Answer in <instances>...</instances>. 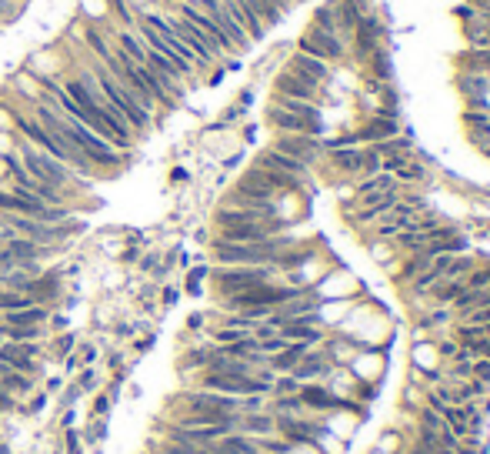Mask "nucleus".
Returning <instances> with one entry per match:
<instances>
[{
    "mask_svg": "<svg viewBox=\"0 0 490 454\" xmlns=\"http://www.w3.org/2000/svg\"><path fill=\"white\" fill-rule=\"evenodd\" d=\"M33 301L27 298V294H21V291H7L0 288V314H7V310H23L31 308Z\"/></svg>",
    "mask_w": 490,
    "mask_h": 454,
    "instance_id": "obj_28",
    "label": "nucleus"
},
{
    "mask_svg": "<svg viewBox=\"0 0 490 454\" xmlns=\"http://www.w3.org/2000/svg\"><path fill=\"white\" fill-rule=\"evenodd\" d=\"M310 351V344H300V341H290L283 351H277V355L267 357V367H271L273 374H290L297 364H300V357Z\"/></svg>",
    "mask_w": 490,
    "mask_h": 454,
    "instance_id": "obj_18",
    "label": "nucleus"
},
{
    "mask_svg": "<svg viewBox=\"0 0 490 454\" xmlns=\"http://www.w3.org/2000/svg\"><path fill=\"white\" fill-rule=\"evenodd\" d=\"M77 361H80V367H94V361H97V344H80L77 347Z\"/></svg>",
    "mask_w": 490,
    "mask_h": 454,
    "instance_id": "obj_38",
    "label": "nucleus"
},
{
    "mask_svg": "<svg viewBox=\"0 0 490 454\" xmlns=\"http://www.w3.org/2000/svg\"><path fill=\"white\" fill-rule=\"evenodd\" d=\"M110 408H114V398H110V391H107V394H97V398H94V404H90V418H107Z\"/></svg>",
    "mask_w": 490,
    "mask_h": 454,
    "instance_id": "obj_35",
    "label": "nucleus"
},
{
    "mask_svg": "<svg viewBox=\"0 0 490 454\" xmlns=\"http://www.w3.org/2000/svg\"><path fill=\"white\" fill-rule=\"evenodd\" d=\"M273 151H281V154L294 157L300 164L314 167L320 157H324V144H320V137H310V134H277L273 137Z\"/></svg>",
    "mask_w": 490,
    "mask_h": 454,
    "instance_id": "obj_6",
    "label": "nucleus"
},
{
    "mask_svg": "<svg viewBox=\"0 0 490 454\" xmlns=\"http://www.w3.org/2000/svg\"><path fill=\"white\" fill-rule=\"evenodd\" d=\"M237 431L261 441V438H271L277 434V418L271 411H254V414H237Z\"/></svg>",
    "mask_w": 490,
    "mask_h": 454,
    "instance_id": "obj_16",
    "label": "nucleus"
},
{
    "mask_svg": "<svg viewBox=\"0 0 490 454\" xmlns=\"http://www.w3.org/2000/svg\"><path fill=\"white\" fill-rule=\"evenodd\" d=\"M393 178H397V184H424L427 180V167L417 161V157H410V161H403L397 171H393Z\"/></svg>",
    "mask_w": 490,
    "mask_h": 454,
    "instance_id": "obj_23",
    "label": "nucleus"
},
{
    "mask_svg": "<svg viewBox=\"0 0 490 454\" xmlns=\"http://www.w3.org/2000/svg\"><path fill=\"white\" fill-rule=\"evenodd\" d=\"M167 21H170V27H174V33H177V37H180V40H184V44L190 47V50H194V57H197V67H200V70H204V67H210V64H214V60H220L217 47L210 44L207 37H204V33L197 31V27H194V23H190V21H184L180 13H167Z\"/></svg>",
    "mask_w": 490,
    "mask_h": 454,
    "instance_id": "obj_5",
    "label": "nucleus"
},
{
    "mask_svg": "<svg viewBox=\"0 0 490 454\" xmlns=\"http://www.w3.org/2000/svg\"><path fill=\"white\" fill-rule=\"evenodd\" d=\"M297 391H300V381L294 374H277L273 377L271 398H287V394H297Z\"/></svg>",
    "mask_w": 490,
    "mask_h": 454,
    "instance_id": "obj_29",
    "label": "nucleus"
},
{
    "mask_svg": "<svg viewBox=\"0 0 490 454\" xmlns=\"http://www.w3.org/2000/svg\"><path fill=\"white\" fill-rule=\"evenodd\" d=\"M457 90L467 100H487L490 97V77L487 74H457Z\"/></svg>",
    "mask_w": 490,
    "mask_h": 454,
    "instance_id": "obj_20",
    "label": "nucleus"
},
{
    "mask_svg": "<svg viewBox=\"0 0 490 454\" xmlns=\"http://www.w3.org/2000/svg\"><path fill=\"white\" fill-rule=\"evenodd\" d=\"M47 401H50V394H47V391H37V394H33V401H27V404H23V411H27V414H40V411L47 408Z\"/></svg>",
    "mask_w": 490,
    "mask_h": 454,
    "instance_id": "obj_40",
    "label": "nucleus"
},
{
    "mask_svg": "<svg viewBox=\"0 0 490 454\" xmlns=\"http://www.w3.org/2000/svg\"><path fill=\"white\" fill-rule=\"evenodd\" d=\"M254 164H257V167H267V171L290 174V178H297V180H307V178H310V167L300 164V161H294V157L281 154V151H273V147H263L261 154L254 157Z\"/></svg>",
    "mask_w": 490,
    "mask_h": 454,
    "instance_id": "obj_14",
    "label": "nucleus"
},
{
    "mask_svg": "<svg viewBox=\"0 0 490 454\" xmlns=\"http://www.w3.org/2000/svg\"><path fill=\"white\" fill-rule=\"evenodd\" d=\"M23 13V0H0V21L13 23Z\"/></svg>",
    "mask_w": 490,
    "mask_h": 454,
    "instance_id": "obj_33",
    "label": "nucleus"
},
{
    "mask_svg": "<svg viewBox=\"0 0 490 454\" xmlns=\"http://www.w3.org/2000/svg\"><path fill=\"white\" fill-rule=\"evenodd\" d=\"M310 27H317V31H327V33H340V23H337V11H334V4L317 7Z\"/></svg>",
    "mask_w": 490,
    "mask_h": 454,
    "instance_id": "obj_26",
    "label": "nucleus"
},
{
    "mask_svg": "<svg viewBox=\"0 0 490 454\" xmlns=\"http://www.w3.org/2000/svg\"><path fill=\"white\" fill-rule=\"evenodd\" d=\"M157 267H160V257H157V254H147L141 261V271H157Z\"/></svg>",
    "mask_w": 490,
    "mask_h": 454,
    "instance_id": "obj_48",
    "label": "nucleus"
},
{
    "mask_svg": "<svg viewBox=\"0 0 490 454\" xmlns=\"http://www.w3.org/2000/svg\"><path fill=\"white\" fill-rule=\"evenodd\" d=\"M97 381H100V377H97V367H84V371L77 374L74 384L84 391V394H90V391H97Z\"/></svg>",
    "mask_w": 490,
    "mask_h": 454,
    "instance_id": "obj_34",
    "label": "nucleus"
},
{
    "mask_svg": "<svg viewBox=\"0 0 490 454\" xmlns=\"http://www.w3.org/2000/svg\"><path fill=\"white\" fill-rule=\"evenodd\" d=\"M114 13L127 31H134L137 27V13H134V7H131V0H107V17Z\"/></svg>",
    "mask_w": 490,
    "mask_h": 454,
    "instance_id": "obj_27",
    "label": "nucleus"
},
{
    "mask_svg": "<svg viewBox=\"0 0 490 454\" xmlns=\"http://www.w3.org/2000/svg\"><path fill=\"white\" fill-rule=\"evenodd\" d=\"M87 70L94 74V80H97L100 94H104V97H107L110 104L117 107V114L124 117V121L131 124V131H134V134H147V131H151V127H153V114H151V111H143L141 104H137V97H134L131 90H127L117 77H114V74H110L107 67L100 64V60H90Z\"/></svg>",
    "mask_w": 490,
    "mask_h": 454,
    "instance_id": "obj_1",
    "label": "nucleus"
},
{
    "mask_svg": "<svg viewBox=\"0 0 490 454\" xmlns=\"http://www.w3.org/2000/svg\"><path fill=\"white\" fill-rule=\"evenodd\" d=\"M297 398H300V404L307 408V414H317V418L334 414V411L340 408V394H334L324 381H307V384H300Z\"/></svg>",
    "mask_w": 490,
    "mask_h": 454,
    "instance_id": "obj_10",
    "label": "nucleus"
},
{
    "mask_svg": "<svg viewBox=\"0 0 490 454\" xmlns=\"http://www.w3.org/2000/svg\"><path fill=\"white\" fill-rule=\"evenodd\" d=\"M297 50L307 57H317V60H324V64H340V60H347V40H344L340 33L317 31L310 23H307V31L300 33Z\"/></svg>",
    "mask_w": 490,
    "mask_h": 454,
    "instance_id": "obj_4",
    "label": "nucleus"
},
{
    "mask_svg": "<svg viewBox=\"0 0 490 454\" xmlns=\"http://www.w3.org/2000/svg\"><path fill=\"white\" fill-rule=\"evenodd\" d=\"M13 131V111L7 107V104H0V134Z\"/></svg>",
    "mask_w": 490,
    "mask_h": 454,
    "instance_id": "obj_42",
    "label": "nucleus"
},
{
    "mask_svg": "<svg viewBox=\"0 0 490 454\" xmlns=\"http://www.w3.org/2000/svg\"><path fill=\"white\" fill-rule=\"evenodd\" d=\"M374 454H383V451H377V448H374Z\"/></svg>",
    "mask_w": 490,
    "mask_h": 454,
    "instance_id": "obj_55",
    "label": "nucleus"
},
{
    "mask_svg": "<svg viewBox=\"0 0 490 454\" xmlns=\"http://www.w3.org/2000/svg\"><path fill=\"white\" fill-rule=\"evenodd\" d=\"M107 438V421H100V418H94V428H90L87 434H84V441L90 444V448H97L100 441Z\"/></svg>",
    "mask_w": 490,
    "mask_h": 454,
    "instance_id": "obj_36",
    "label": "nucleus"
},
{
    "mask_svg": "<svg viewBox=\"0 0 490 454\" xmlns=\"http://www.w3.org/2000/svg\"><path fill=\"white\" fill-rule=\"evenodd\" d=\"M84 44L90 47V50H94V57H97L100 64H104V60H110V54H114V44H110V37L104 31H100L97 23H87V27H84Z\"/></svg>",
    "mask_w": 490,
    "mask_h": 454,
    "instance_id": "obj_22",
    "label": "nucleus"
},
{
    "mask_svg": "<svg viewBox=\"0 0 490 454\" xmlns=\"http://www.w3.org/2000/svg\"><path fill=\"white\" fill-rule=\"evenodd\" d=\"M50 328H54V331H67V314H50Z\"/></svg>",
    "mask_w": 490,
    "mask_h": 454,
    "instance_id": "obj_47",
    "label": "nucleus"
},
{
    "mask_svg": "<svg viewBox=\"0 0 490 454\" xmlns=\"http://www.w3.org/2000/svg\"><path fill=\"white\" fill-rule=\"evenodd\" d=\"M17 411H23V408H21V401L0 388V418H4V414H17Z\"/></svg>",
    "mask_w": 490,
    "mask_h": 454,
    "instance_id": "obj_39",
    "label": "nucleus"
},
{
    "mask_svg": "<svg viewBox=\"0 0 490 454\" xmlns=\"http://www.w3.org/2000/svg\"><path fill=\"white\" fill-rule=\"evenodd\" d=\"M151 347H153V337H143V341L137 344V351H151Z\"/></svg>",
    "mask_w": 490,
    "mask_h": 454,
    "instance_id": "obj_53",
    "label": "nucleus"
},
{
    "mask_svg": "<svg viewBox=\"0 0 490 454\" xmlns=\"http://www.w3.org/2000/svg\"><path fill=\"white\" fill-rule=\"evenodd\" d=\"M220 4H224V11L234 17V23H237L240 31L251 37V44H254V40H261L263 33H267V27H263V23L257 21L251 11H247V4H244V0H220Z\"/></svg>",
    "mask_w": 490,
    "mask_h": 454,
    "instance_id": "obj_17",
    "label": "nucleus"
},
{
    "mask_svg": "<svg viewBox=\"0 0 490 454\" xmlns=\"http://www.w3.org/2000/svg\"><path fill=\"white\" fill-rule=\"evenodd\" d=\"M80 394H84V391H80V388H77V384H70V388H67L64 391V398H60V408H74V404H77V398H80Z\"/></svg>",
    "mask_w": 490,
    "mask_h": 454,
    "instance_id": "obj_43",
    "label": "nucleus"
},
{
    "mask_svg": "<svg viewBox=\"0 0 490 454\" xmlns=\"http://www.w3.org/2000/svg\"><path fill=\"white\" fill-rule=\"evenodd\" d=\"M17 237V231H13L11 224L4 221V214H0V244H7V241H13Z\"/></svg>",
    "mask_w": 490,
    "mask_h": 454,
    "instance_id": "obj_44",
    "label": "nucleus"
},
{
    "mask_svg": "<svg viewBox=\"0 0 490 454\" xmlns=\"http://www.w3.org/2000/svg\"><path fill=\"white\" fill-rule=\"evenodd\" d=\"M13 151L21 154L23 167H27V174H31L33 180L50 184V188H57V190H67V194H74V188L80 184V174H77L74 167H67L64 161H57V157L44 154L40 147L27 144V141H17Z\"/></svg>",
    "mask_w": 490,
    "mask_h": 454,
    "instance_id": "obj_2",
    "label": "nucleus"
},
{
    "mask_svg": "<svg viewBox=\"0 0 490 454\" xmlns=\"http://www.w3.org/2000/svg\"><path fill=\"white\" fill-rule=\"evenodd\" d=\"M224 454H263L261 451V444L254 441V438H247V434H240V431H230L224 434L220 441H214Z\"/></svg>",
    "mask_w": 490,
    "mask_h": 454,
    "instance_id": "obj_21",
    "label": "nucleus"
},
{
    "mask_svg": "<svg viewBox=\"0 0 490 454\" xmlns=\"http://www.w3.org/2000/svg\"><path fill=\"white\" fill-rule=\"evenodd\" d=\"M23 294H27L33 304H47V308H50V304L60 298V271H44L40 277L27 281Z\"/></svg>",
    "mask_w": 490,
    "mask_h": 454,
    "instance_id": "obj_15",
    "label": "nucleus"
},
{
    "mask_svg": "<svg viewBox=\"0 0 490 454\" xmlns=\"http://www.w3.org/2000/svg\"><path fill=\"white\" fill-rule=\"evenodd\" d=\"M267 124H271L277 134H310V137H320V134H324V121L281 111V107H273V104H267Z\"/></svg>",
    "mask_w": 490,
    "mask_h": 454,
    "instance_id": "obj_9",
    "label": "nucleus"
},
{
    "mask_svg": "<svg viewBox=\"0 0 490 454\" xmlns=\"http://www.w3.org/2000/svg\"><path fill=\"white\" fill-rule=\"evenodd\" d=\"M127 334H134V328H131V324H120V328H117V337H127Z\"/></svg>",
    "mask_w": 490,
    "mask_h": 454,
    "instance_id": "obj_52",
    "label": "nucleus"
},
{
    "mask_svg": "<svg viewBox=\"0 0 490 454\" xmlns=\"http://www.w3.org/2000/svg\"><path fill=\"white\" fill-rule=\"evenodd\" d=\"M210 347L214 344H197V347H190L187 355H180V371H204L207 367V361H210Z\"/></svg>",
    "mask_w": 490,
    "mask_h": 454,
    "instance_id": "obj_24",
    "label": "nucleus"
},
{
    "mask_svg": "<svg viewBox=\"0 0 490 454\" xmlns=\"http://www.w3.org/2000/svg\"><path fill=\"white\" fill-rule=\"evenodd\" d=\"M187 178H190V174H187V167H174V171H170V180H174V184H184Z\"/></svg>",
    "mask_w": 490,
    "mask_h": 454,
    "instance_id": "obj_49",
    "label": "nucleus"
},
{
    "mask_svg": "<svg viewBox=\"0 0 490 454\" xmlns=\"http://www.w3.org/2000/svg\"><path fill=\"white\" fill-rule=\"evenodd\" d=\"M290 70H297V74H304V77H310V80H317L320 87H324L327 80H330V64H324V60H317V57H307V54H300V50H294L290 54Z\"/></svg>",
    "mask_w": 490,
    "mask_h": 454,
    "instance_id": "obj_19",
    "label": "nucleus"
},
{
    "mask_svg": "<svg viewBox=\"0 0 490 454\" xmlns=\"http://www.w3.org/2000/svg\"><path fill=\"white\" fill-rule=\"evenodd\" d=\"M77 351V334L74 331H60L54 337V357L57 361H64L67 355H74Z\"/></svg>",
    "mask_w": 490,
    "mask_h": 454,
    "instance_id": "obj_31",
    "label": "nucleus"
},
{
    "mask_svg": "<svg viewBox=\"0 0 490 454\" xmlns=\"http://www.w3.org/2000/svg\"><path fill=\"white\" fill-rule=\"evenodd\" d=\"M64 444H67V454H80V431H77V428H67Z\"/></svg>",
    "mask_w": 490,
    "mask_h": 454,
    "instance_id": "obj_41",
    "label": "nucleus"
},
{
    "mask_svg": "<svg viewBox=\"0 0 490 454\" xmlns=\"http://www.w3.org/2000/svg\"><path fill=\"white\" fill-rule=\"evenodd\" d=\"M470 377H477V381L490 384V361L487 357H474V361H470Z\"/></svg>",
    "mask_w": 490,
    "mask_h": 454,
    "instance_id": "obj_37",
    "label": "nucleus"
},
{
    "mask_svg": "<svg viewBox=\"0 0 490 454\" xmlns=\"http://www.w3.org/2000/svg\"><path fill=\"white\" fill-rule=\"evenodd\" d=\"M334 367L337 364H334V361L324 355V347L317 344V347H310V351L300 357V364H297L290 374H294L300 384H307V381H327V374H330Z\"/></svg>",
    "mask_w": 490,
    "mask_h": 454,
    "instance_id": "obj_12",
    "label": "nucleus"
},
{
    "mask_svg": "<svg viewBox=\"0 0 490 454\" xmlns=\"http://www.w3.org/2000/svg\"><path fill=\"white\" fill-rule=\"evenodd\" d=\"M177 13H180L184 21L194 23L197 31H200V33H204V37L210 40V44L217 47V54H220V57H224V54H237V47H234V44L227 40V33L220 31L217 23L210 21V17H207L204 11H200V7H197L194 0H190V4H177Z\"/></svg>",
    "mask_w": 490,
    "mask_h": 454,
    "instance_id": "obj_7",
    "label": "nucleus"
},
{
    "mask_svg": "<svg viewBox=\"0 0 490 454\" xmlns=\"http://www.w3.org/2000/svg\"><path fill=\"white\" fill-rule=\"evenodd\" d=\"M320 84L310 77H304V74H297V70H290V67H283L281 74L273 77V94H281V97H294V100H310V104H317L320 100Z\"/></svg>",
    "mask_w": 490,
    "mask_h": 454,
    "instance_id": "obj_8",
    "label": "nucleus"
},
{
    "mask_svg": "<svg viewBox=\"0 0 490 454\" xmlns=\"http://www.w3.org/2000/svg\"><path fill=\"white\" fill-rule=\"evenodd\" d=\"M207 277H210V267H204V264L190 267V271H187V294H190V298H197V294L204 291L200 284H204Z\"/></svg>",
    "mask_w": 490,
    "mask_h": 454,
    "instance_id": "obj_32",
    "label": "nucleus"
},
{
    "mask_svg": "<svg viewBox=\"0 0 490 454\" xmlns=\"http://www.w3.org/2000/svg\"><path fill=\"white\" fill-rule=\"evenodd\" d=\"M204 321H207V314H200V310H197V314H190V318H187V331H200V328H204Z\"/></svg>",
    "mask_w": 490,
    "mask_h": 454,
    "instance_id": "obj_45",
    "label": "nucleus"
},
{
    "mask_svg": "<svg viewBox=\"0 0 490 454\" xmlns=\"http://www.w3.org/2000/svg\"><path fill=\"white\" fill-rule=\"evenodd\" d=\"M60 384H64V381H60V377H50V381H47V394H54V391H60Z\"/></svg>",
    "mask_w": 490,
    "mask_h": 454,
    "instance_id": "obj_51",
    "label": "nucleus"
},
{
    "mask_svg": "<svg viewBox=\"0 0 490 454\" xmlns=\"http://www.w3.org/2000/svg\"><path fill=\"white\" fill-rule=\"evenodd\" d=\"M0 454H11V444H0Z\"/></svg>",
    "mask_w": 490,
    "mask_h": 454,
    "instance_id": "obj_54",
    "label": "nucleus"
},
{
    "mask_svg": "<svg viewBox=\"0 0 490 454\" xmlns=\"http://www.w3.org/2000/svg\"><path fill=\"white\" fill-rule=\"evenodd\" d=\"M244 4H247V11L254 13V17H257V21L263 23V27H273V23L281 21L283 13L277 11V7H273L271 0H244Z\"/></svg>",
    "mask_w": 490,
    "mask_h": 454,
    "instance_id": "obj_25",
    "label": "nucleus"
},
{
    "mask_svg": "<svg viewBox=\"0 0 490 454\" xmlns=\"http://www.w3.org/2000/svg\"><path fill=\"white\" fill-rule=\"evenodd\" d=\"M267 281H277L273 267H210V284L217 291V298H234L240 291L267 284Z\"/></svg>",
    "mask_w": 490,
    "mask_h": 454,
    "instance_id": "obj_3",
    "label": "nucleus"
},
{
    "mask_svg": "<svg viewBox=\"0 0 490 454\" xmlns=\"http://www.w3.org/2000/svg\"><path fill=\"white\" fill-rule=\"evenodd\" d=\"M177 298H180V294H177V288H163V304H167V308H170V304H177Z\"/></svg>",
    "mask_w": 490,
    "mask_h": 454,
    "instance_id": "obj_50",
    "label": "nucleus"
},
{
    "mask_svg": "<svg viewBox=\"0 0 490 454\" xmlns=\"http://www.w3.org/2000/svg\"><path fill=\"white\" fill-rule=\"evenodd\" d=\"M194 4H197V7H200L204 13H207L210 21L217 23L220 31L227 33V40H230L234 47H237V54L251 47V37H247V33H244V31L237 27V23H234V17H230V13L224 11V4H220V0H194Z\"/></svg>",
    "mask_w": 490,
    "mask_h": 454,
    "instance_id": "obj_11",
    "label": "nucleus"
},
{
    "mask_svg": "<svg viewBox=\"0 0 490 454\" xmlns=\"http://www.w3.org/2000/svg\"><path fill=\"white\" fill-rule=\"evenodd\" d=\"M403 448H407V441H403L401 431H383L381 441H377V451L383 454H403Z\"/></svg>",
    "mask_w": 490,
    "mask_h": 454,
    "instance_id": "obj_30",
    "label": "nucleus"
},
{
    "mask_svg": "<svg viewBox=\"0 0 490 454\" xmlns=\"http://www.w3.org/2000/svg\"><path fill=\"white\" fill-rule=\"evenodd\" d=\"M54 454H64V451H54Z\"/></svg>",
    "mask_w": 490,
    "mask_h": 454,
    "instance_id": "obj_57",
    "label": "nucleus"
},
{
    "mask_svg": "<svg viewBox=\"0 0 490 454\" xmlns=\"http://www.w3.org/2000/svg\"><path fill=\"white\" fill-rule=\"evenodd\" d=\"M290 4H300V0H290Z\"/></svg>",
    "mask_w": 490,
    "mask_h": 454,
    "instance_id": "obj_56",
    "label": "nucleus"
},
{
    "mask_svg": "<svg viewBox=\"0 0 490 454\" xmlns=\"http://www.w3.org/2000/svg\"><path fill=\"white\" fill-rule=\"evenodd\" d=\"M74 424H77V411H74V408H67V411H64V418H60V431L74 428Z\"/></svg>",
    "mask_w": 490,
    "mask_h": 454,
    "instance_id": "obj_46",
    "label": "nucleus"
},
{
    "mask_svg": "<svg viewBox=\"0 0 490 454\" xmlns=\"http://www.w3.org/2000/svg\"><path fill=\"white\" fill-rule=\"evenodd\" d=\"M397 134H401V127L393 121V114H374L360 124L354 137H357V144H381V141H391Z\"/></svg>",
    "mask_w": 490,
    "mask_h": 454,
    "instance_id": "obj_13",
    "label": "nucleus"
}]
</instances>
